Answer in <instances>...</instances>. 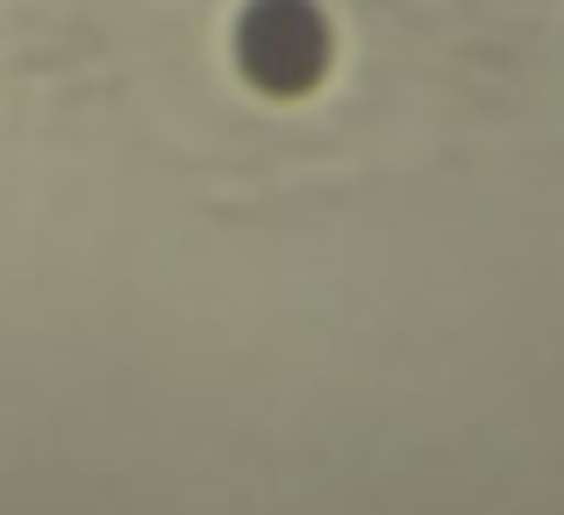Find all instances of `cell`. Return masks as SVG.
Listing matches in <instances>:
<instances>
[{
    "mask_svg": "<svg viewBox=\"0 0 564 515\" xmlns=\"http://www.w3.org/2000/svg\"><path fill=\"white\" fill-rule=\"evenodd\" d=\"M322 22L301 8V0H258V8L243 14V65L258 86H279V94H293V86H307L322 72Z\"/></svg>",
    "mask_w": 564,
    "mask_h": 515,
    "instance_id": "1",
    "label": "cell"
}]
</instances>
